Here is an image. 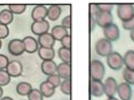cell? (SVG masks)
<instances>
[{
    "mask_svg": "<svg viewBox=\"0 0 134 100\" xmlns=\"http://www.w3.org/2000/svg\"><path fill=\"white\" fill-rule=\"evenodd\" d=\"M105 74L103 63L98 59H94L90 63V74L92 80L102 81Z\"/></svg>",
    "mask_w": 134,
    "mask_h": 100,
    "instance_id": "1",
    "label": "cell"
},
{
    "mask_svg": "<svg viewBox=\"0 0 134 100\" xmlns=\"http://www.w3.org/2000/svg\"><path fill=\"white\" fill-rule=\"evenodd\" d=\"M95 50L101 57H107L113 52V44L108 39L101 38L96 43Z\"/></svg>",
    "mask_w": 134,
    "mask_h": 100,
    "instance_id": "2",
    "label": "cell"
},
{
    "mask_svg": "<svg viewBox=\"0 0 134 100\" xmlns=\"http://www.w3.org/2000/svg\"><path fill=\"white\" fill-rule=\"evenodd\" d=\"M116 13L122 22H125L134 16V6L132 4H120L118 5Z\"/></svg>",
    "mask_w": 134,
    "mask_h": 100,
    "instance_id": "3",
    "label": "cell"
},
{
    "mask_svg": "<svg viewBox=\"0 0 134 100\" xmlns=\"http://www.w3.org/2000/svg\"><path fill=\"white\" fill-rule=\"evenodd\" d=\"M107 63L109 67L114 71H119L124 66V59L117 51H113L107 57Z\"/></svg>",
    "mask_w": 134,
    "mask_h": 100,
    "instance_id": "4",
    "label": "cell"
},
{
    "mask_svg": "<svg viewBox=\"0 0 134 100\" xmlns=\"http://www.w3.org/2000/svg\"><path fill=\"white\" fill-rule=\"evenodd\" d=\"M103 32L105 38L110 42H116L120 36V32L119 26L113 22L103 28Z\"/></svg>",
    "mask_w": 134,
    "mask_h": 100,
    "instance_id": "5",
    "label": "cell"
},
{
    "mask_svg": "<svg viewBox=\"0 0 134 100\" xmlns=\"http://www.w3.org/2000/svg\"><path fill=\"white\" fill-rule=\"evenodd\" d=\"M8 51L14 56H19L25 52L24 45L22 39H13L8 43Z\"/></svg>",
    "mask_w": 134,
    "mask_h": 100,
    "instance_id": "6",
    "label": "cell"
},
{
    "mask_svg": "<svg viewBox=\"0 0 134 100\" xmlns=\"http://www.w3.org/2000/svg\"><path fill=\"white\" fill-rule=\"evenodd\" d=\"M50 24L46 19L34 21L31 26V30L35 35L39 36L48 32Z\"/></svg>",
    "mask_w": 134,
    "mask_h": 100,
    "instance_id": "7",
    "label": "cell"
},
{
    "mask_svg": "<svg viewBox=\"0 0 134 100\" xmlns=\"http://www.w3.org/2000/svg\"><path fill=\"white\" fill-rule=\"evenodd\" d=\"M10 77H18L23 72V66L20 61L13 60L9 61L6 69Z\"/></svg>",
    "mask_w": 134,
    "mask_h": 100,
    "instance_id": "8",
    "label": "cell"
},
{
    "mask_svg": "<svg viewBox=\"0 0 134 100\" xmlns=\"http://www.w3.org/2000/svg\"><path fill=\"white\" fill-rule=\"evenodd\" d=\"M105 94L107 97H114L117 93L118 84L113 77H108L104 82Z\"/></svg>",
    "mask_w": 134,
    "mask_h": 100,
    "instance_id": "9",
    "label": "cell"
},
{
    "mask_svg": "<svg viewBox=\"0 0 134 100\" xmlns=\"http://www.w3.org/2000/svg\"><path fill=\"white\" fill-rule=\"evenodd\" d=\"M117 93L121 100H131L132 96V87L126 82H122L118 85Z\"/></svg>",
    "mask_w": 134,
    "mask_h": 100,
    "instance_id": "10",
    "label": "cell"
},
{
    "mask_svg": "<svg viewBox=\"0 0 134 100\" xmlns=\"http://www.w3.org/2000/svg\"><path fill=\"white\" fill-rule=\"evenodd\" d=\"M96 24L102 28L113 23V16L111 12H102L100 11L98 15L95 17Z\"/></svg>",
    "mask_w": 134,
    "mask_h": 100,
    "instance_id": "11",
    "label": "cell"
},
{
    "mask_svg": "<svg viewBox=\"0 0 134 100\" xmlns=\"http://www.w3.org/2000/svg\"><path fill=\"white\" fill-rule=\"evenodd\" d=\"M90 93L94 97H102L105 93L104 84L102 81L92 80L90 82Z\"/></svg>",
    "mask_w": 134,
    "mask_h": 100,
    "instance_id": "12",
    "label": "cell"
},
{
    "mask_svg": "<svg viewBox=\"0 0 134 100\" xmlns=\"http://www.w3.org/2000/svg\"><path fill=\"white\" fill-rule=\"evenodd\" d=\"M24 45L25 51L28 53H34L39 49V43L34 37L26 36L22 39Z\"/></svg>",
    "mask_w": 134,
    "mask_h": 100,
    "instance_id": "13",
    "label": "cell"
},
{
    "mask_svg": "<svg viewBox=\"0 0 134 100\" xmlns=\"http://www.w3.org/2000/svg\"><path fill=\"white\" fill-rule=\"evenodd\" d=\"M47 10L48 8L46 7L44 5H36L31 11V18L34 21L45 19L46 17H47Z\"/></svg>",
    "mask_w": 134,
    "mask_h": 100,
    "instance_id": "14",
    "label": "cell"
},
{
    "mask_svg": "<svg viewBox=\"0 0 134 100\" xmlns=\"http://www.w3.org/2000/svg\"><path fill=\"white\" fill-rule=\"evenodd\" d=\"M37 42L41 47L52 48L55 44L56 40L51 33H45L38 37Z\"/></svg>",
    "mask_w": 134,
    "mask_h": 100,
    "instance_id": "15",
    "label": "cell"
},
{
    "mask_svg": "<svg viewBox=\"0 0 134 100\" xmlns=\"http://www.w3.org/2000/svg\"><path fill=\"white\" fill-rule=\"evenodd\" d=\"M57 64L53 60L43 61L41 64V69L44 74L49 75L56 74L57 71Z\"/></svg>",
    "mask_w": 134,
    "mask_h": 100,
    "instance_id": "16",
    "label": "cell"
},
{
    "mask_svg": "<svg viewBox=\"0 0 134 100\" xmlns=\"http://www.w3.org/2000/svg\"><path fill=\"white\" fill-rule=\"evenodd\" d=\"M57 74L61 78L70 79L71 77V65L69 63L62 62L57 66Z\"/></svg>",
    "mask_w": 134,
    "mask_h": 100,
    "instance_id": "17",
    "label": "cell"
},
{
    "mask_svg": "<svg viewBox=\"0 0 134 100\" xmlns=\"http://www.w3.org/2000/svg\"><path fill=\"white\" fill-rule=\"evenodd\" d=\"M38 55L43 61L53 60L54 58L56 53L54 48H48V47H40L37 50Z\"/></svg>",
    "mask_w": 134,
    "mask_h": 100,
    "instance_id": "18",
    "label": "cell"
},
{
    "mask_svg": "<svg viewBox=\"0 0 134 100\" xmlns=\"http://www.w3.org/2000/svg\"><path fill=\"white\" fill-rule=\"evenodd\" d=\"M39 90L41 92L42 95L43 97H47V98H49V97H52L55 93L56 91V88L52 85L50 82L48 81H44L40 84L39 86Z\"/></svg>",
    "mask_w": 134,
    "mask_h": 100,
    "instance_id": "19",
    "label": "cell"
},
{
    "mask_svg": "<svg viewBox=\"0 0 134 100\" xmlns=\"http://www.w3.org/2000/svg\"><path fill=\"white\" fill-rule=\"evenodd\" d=\"M51 34H52L56 41H61L62 38L69 34L68 29L64 28L62 25H56L52 27Z\"/></svg>",
    "mask_w": 134,
    "mask_h": 100,
    "instance_id": "20",
    "label": "cell"
},
{
    "mask_svg": "<svg viewBox=\"0 0 134 100\" xmlns=\"http://www.w3.org/2000/svg\"><path fill=\"white\" fill-rule=\"evenodd\" d=\"M62 14V8L58 5H52L48 8L47 17L51 21H55L58 19Z\"/></svg>",
    "mask_w": 134,
    "mask_h": 100,
    "instance_id": "21",
    "label": "cell"
},
{
    "mask_svg": "<svg viewBox=\"0 0 134 100\" xmlns=\"http://www.w3.org/2000/svg\"><path fill=\"white\" fill-rule=\"evenodd\" d=\"M32 89L33 88L31 84L27 82H20L17 84L16 87V91L17 93L22 96H28Z\"/></svg>",
    "mask_w": 134,
    "mask_h": 100,
    "instance_id": "22",
    "label": "cell"
},
{
    "mask_svg": "<svg viewBox=\"0 0 134 100\" xmlns=\"http://www.w3.org/2000/svg\"><path fill=\"white\" fill-rule=\"evenodd\" d=\"M14 19V14L10 11L9 9H3L0 11V23L8 26Z\"/></svg>",
    "mask_w": 134,
    "mask_h": 100,
    "instance_id": "23",
    "label": "cell"
},
{
    "mask_svg": "<svg viewBox=\"0 0 134 100\" xmlns=\"http://www.w3.org/2000/svg\"><path fill=\"white\" fill-rule=\"evenodd\" d=\"M124 64L126 68L134 70V50H128L124 54Z\"/></svg>",
    "mask_w": 134,
    "mask_h": 100,
    "instance_id": "24",
    "label": "cell"
},
{
    "mask_svg": "<svg viewBox=\"0 0 134 100\" xmlns=\"http://www.w3.org/2000/svg\"><path fill=\"white\" fill-rule=\"evenodd\" d=\"M58 57L64 63H71V49L61 47L58 51Z\"/></svg>",
    "mask_w": 134,
    "mask_h": 100,
    "instance_id": "25",
    "label": "cell"
},
{
    "mask_svg": "<svg viewBox=\"0 0 134 100\" xmlns=\"http://www.w3.org/2000/svg\"><path fill=\"white\" fill-rule=\"evenodd\" d=\"M123 78L125 82L130 85H134V70L126 67L123 71Z\"/></svg>",
    "mask_w": 134,
    "mask_h": 100,
    "instance_id": "26",
    "label": "cell"
},
{
    "mask_svg": "<svg viewBox=\"0 0 134 100\" xmlns=\"http://www.w3.org/2000/svg\"><path fill=\"white\" fill-rule=\"evenodd\" d=\"M27 6L24 4H10L9 9L13 14H21L26 11Z\"/></svg>",
    "mask_w": 134,
    "mask_h": 100,
    "instance_id": "27",
    "label": "cell"
},
{
    "mask_svg": "<svg viewBox=\"0 0 134 100\" xmlns=\"http://www.w3.org/2000/svg\"><path fill=\"white\" fill-rule=\"evenodd\" d=\"M10 75L6 70H0V86H5L8 85L10 82Z\"/></svg>",
    "mask_w": 134,
    "mask_h": 100,
    "instance_id": "28",
    "label": "cell"
},
{
    "mask_svg": "<svg viewBox=\"0 0 134 100\" xmlns=\"http://www.w3.org/2000/svg\"><path fill=\"white\" fill-rule=\"evenodd\" d=\"M60 90L65 95L71 94V80L65 79L60 84Z\"/></svg>",
    "mask_w": 134,
    "mask_h": 100,
    "instance_id": "29",
    "label": "cell"
},
{
    "mask_svg": "<svg viewBox=\"0 0 134 100\" xmlns=\"http://www.w3.org/2000/svg\"><path fill=\"white\" fill-rule=\"evenodd\" d=\"M61 78L57 74H51L48 76L47 79V81H48V82L51 83L55 88H56L57 87L60 86V84H61Z\"/></svg>",
    "mask_w": 134,
    "mask_h": 100,
    "instance_id": "30",
    "label": "cell"
},
{
    "mask_svg": "<svg viewBox=\"0 0 134 100\" xmlns=\"http://www.w3.org/2000/svg\"><path fill=\"white\" fill-rule=\"evenodd\" d=\"M43 96L38 89H32L27 96L28 100H43Z\"/></svg>",
    "mask_w": 134,
    "mask_h": 100,
    "instance_id": "31",
    "label": "cell"
},
{
    "mask_svg": "<svg viewBox=\"0 0 134 100\" xmlns=\"http://www.w3.org/2000/svg\"><path fill=\"white\" fill-rule=\"evenodd\" d=\"M9 35V28L8 26L0 23V39H5Z\"/></svg>",
    "mask_w": 134,
    "mask_h": 100,
    "instance_id": "32",
    "label": "cell"
},
{
    "mask_svg": "<svg viewBox=\"0 0 134 100\" xmlns=\"http://www.w3.org/2000/svg\"><path fill=\"white\" fill-rule=\"evenodd\" d=\"M9 61V58L3 54H0V70H5Z\"/></svg>",
    "mask_w": 134,
    "mask_h": 100,
    "instance_id": "33",
    "label": "cell"
},
{
    "mask_svg": "<svg viewBox=\"0 0 134 100\" xmlns=\"http://www.w3.org/2000/svg\"><path fill=\"white\" fill-rule=\"evenodd\" d=\"M122 27L124 30L131 31L134 28V16L128 21L122 22Z\"/></svg>",
    "mask_w": 134,
    "mask_h": 100,
    "instance_id": "34",
    "label": "cell"
},
{
    "mask_svg": "<svg viewBox=\"0 0 134 100\" xmlns=\"http://www.w3.org/2000/svg\"><path fill=\"white\" fill-rule=\"evenodd\" d=\"M99 11L102 12H111L113 9V5L109 3L98 4Z\"/></svg>",
    "mask_w": 134,
    "mask_h": 100,
    "instance_id": "35",
    "label": "cell"
},
{
    "mask_svg": "<svg viewBox=\"0 0 134 100\" xmlns=\"http://www.w3.org/2000/svg\"><path fill=\"white\" fill-rule=\"evenodd\" d=\"M60 42H61L62 47L71 49V36L69 34L65 36Z\"/></svg>",
    "mask_w": 134,
    "mask_h": 100,
    "instance_id": "36",
    "label": "cell"
},
{
    "mask_svg": "<svg viewBox=\"0 0 134 100\" xmlns=\"http://www.w3.org/2000/svg\"><path fill=\"white\" fill-rule=\"evenodd\" d=\"M99 12L100 11L98 8V4H91L90 5V17L95 18Z\"/></svg>",
    "mask_w": 134,
    "mask_h": 100,
    "instance_id": "37",
    "label": "cell"
},
{
    "mask_svg": "<svg viewBox=\"0 0 134 100\" xmlns=\"http://www.w3.org/2000/svg\"><path fill=\"white\" fill-rule=\"evenodd\" d=\"M62 26L66 29L71 28V16L68 15L64 17L62 21Z\"/></svg>",
    "mask_w": 134,
    "mask_h": 100,
    "instance_id": "38",
    "label": "cell"
},
{
    "mask_svg": "<svg viewBox=\"0 0 134 100\" xmlns=\"http://www.w3.org/2000/svg\"><path fill=\"white\" fill-rule=\"evenodd\" d=\"M96 24V22L95 18L92 17H90V29H91V32L94 30Z\"/></svg>",
    "mask_w": 134,
    "mask_h": 100,
    "instance_id": "39",
    "label": "cell"
},
{
    "mask_svg": "<svg viewBox=\"0 0 134 100\" xmlns=\"http://www.w3.org/2000/svg\"><path fill=\"white\" fill-rule=\"evenodd\" d=\"M130 36L131 39H132V40L134 42V28L130 31Z\"/></svg>",
    "mask_w": 134,
    "mask_h": 100,
    "instance_id": "40",
    "label": "cell"
},
{
    "mask_svg": "<svg viewBox=\"0 0 134 100\" xmlns=\"http://www.w3.org/2000/svg\"><path fill=\"white\" fill-rule=\"evenodd\" d=\"M0 100H14L12 97H9V96H5V97H2Z\"/></svg>",
    "mask_w": 134,
    "mask_h": 100,
    "instance_id": "41",
    "label": "cell"
},
{
    "mask_svg": "<svg viewBox=\"0 0 134 100\" xmlns=\"http://www.w3.org/2000/svg\"><path fill=\"white\" fill-rule=\"evenodd\" d=\"M3 89L2 87L0 86V99L3 97Z\"/></svg>",
    "mask_w": 134,
    "mask_h": 100,
    "instance_id": "42",
    "label": "cell"
},
{
    "mask_svg": "<svg viewBox=\"0 0 134 100\" xmlns=\"http://www.w3.org/2000/svg\"><path fill=\"white\" fill-rule=\"evenodd\" d=\"M107 100H119V99H117L116 97H115V96L114 97H108Z\"/></svg>",
    "mask_w": 134,
    "mask_h": 100,
    "instance_id": "43",
    "label": "cell"
},
{
    "mask_svg": "<svg viewBox=\"0 0 134 100\" xmlns=\"http://www.w3.org/2000/svg\"><path fill=\"white\" fill-rule=\"evenodd\" d=\"M1 46H2V42H1V39H0V49L1 48Z\"/></svg>",
    "mask_w": 134,
    "mask_h": 100,
    "instance_id": "44",
    "label": "cell"
},
{
    "mask_svg": "<svg viewBox=\"0 0 134 100\" xmlns=\"http://www.w3.org/2000/svg\"><path fill=\"white\" fill-rule=\"evenodd\" d=\"M24 100H25V99H24Z\"/></svg>",
    "mask_w": 134,
    "mask_h": 100,
    "instance_id": "45",
    "label": "cell"
}]
</instances>
